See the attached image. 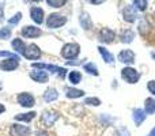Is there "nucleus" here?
Returning <instances> with one entry per match:
<instances>
[{
  "instance_id": "2eb2a0df",
  "label": "nucleus",
  "mask_w": 155,
  "mask_h": 136,
  "mask_svg": "<svg viewBox=\"0 0 155 136\" xmlns=\"http://www.w3.org/2000/svg\"><path fill=\"white\" fill-rule=\"evenodd\" d=\"M18 67H19V60H16V59H5L0 61V69L5 72L15 71Z\"/></svg>"
},
{
  "instance_id": "dca6fc26",
  "label": "nucleus",
  "mask_w": 155,
  "mask_h": 136,
  "mask_svg": "<svg viewBox=\"0 0 155 136\" xmlns=\"http://www.w3.org/2000/svg\"><path fill=\"white\" fill-rule=\"evenodd\" d=\"M42 98H44V101H45L46 104H52V102L57 101V98H59V91H57L54 87H49V88H46L45 90Z\"/></svg>"
},
{
  "instance_id": "7ed1b4c3",
  "label": "nucleus",
  "mask_w": 155,
  "mask_h": 136,
  "mask_svg": "<svg viewBox=\"0 0 155 136\" xmlns=\"http://www.w3.org/2000/svg\"><path fill=\"white\" fill-rule=\"evenodd\" d=\"M31 67L34 69H40V71H49L51 74H59V76L61 79H64L65 75H67V68L64 67H57V65H53V64H46V63H33Z\"/></svg>"
},
{
  "instance_id": "39448f33",
  "label": "nucleus",
  "mask_w": 155,
  "mask_h": 136,
  "mask_svg": "<svg viewBox=\"0 0 155 136\" xmlns=\"http://www.w3.org/2000/svg\"><path fill=\"white\" fill-rule=\"evenodd\" d=\"M16 101H18V104L21 105L22 108H26V109H29V108H33L35 105V98L33 94L27 93V91H23V93H19L18 95H16Z\"/></svg>"
},
{
  "instance_id": "4be33fe9",
  "label": "nucleus",
  "mask_w": 155,
  "mask_h": 136,
  "mask_svg": "<svg viewBox=\"0 0 155 136\" xmlns=\"http://www.w3.org/2000/svg\"><path fill=\"white\" fill-rule=\"evenodd\" d=\"M98 52H99V55L102 56V59H104V61L106 63V64H112V63L114 61V56H113L105 46H98Z\"/></svg>"
},
{
  "instance_id": "473e14b6",
  "label": "nucleus",
  "mask_w": 155,
  "mask_h": 136,
  "mask_svg": "<svg viewBox=\"0 0 155 136\" xmlns=\"http://www.w3.org/2000/svg\"><path fill=\"white\" fill-rule=\"evenodd\" d=\"M147 90H148V93H151L153 95H155V80H148L147 82Z\"/></svg>"
},
{
  "instance_id": "6ab92c4d",
  "label": "nucleus",
  "mask_w": 155,
  "mask_h": 136,
  "mask_svg": "<svg viewBox=\"0 0 155 136\" xmlns=\"http://www.w3.org/2000/svg\"><path fill=\"white\" fill-rule=\"evenodd\" d=\"M11 46H12V49L15 51L16 55H23L25 51H26V48H27V45L23 42L22 38H15V40H12Z\"/></svg>"
},
{
  "instance_id": "f257e3e1",
  "label": "nucleus",
  "mask_w": 155,
  "mask_h": 136,
  "mask_svg": "<svg viewBox=\"0 0 155 136\" xmlns=\"http://www.w3.org/2000/svg\"><path fill=\"white\" fill-rule=\"evenodd\" d=\"M67 16L65 15H61V14L59 12H52L49 14L48 16H46V27L48 29H59V27L64 26L65 23H67Z\"/></svg>"
},
{
  "instance_id": "423d86ee",
  "label": "nucleus",
  "mask_w": 155,
  "mask_h": 136,
  "mask_svg": "<svg viewBox=\"0 0 155 136\" xmlns=\"http://www.w3.org/2000/svg\"><path fill=\"white\" fill-rule=\"evenodd\" d=\"M117 60L120 63H123V64H125L127 67H129V65H132L136 61V56H135V52L131 51V49H123L117 55Z\"/></svg>"
},
{
  "instance_id": "c756f323",
  "label": "nucleus",
  "mask_w": 155,
  "mask_h": 136,
  "mask_svg": "<svg viewBox=\"0 0 155 136\" xmlns=\"http://www.w3.org/2000/svg\"><path fill=\"white\" fill-rule=\"evenodd\" d=\"M0 57H5V59H16V60H21V59H19V55H16V53H11V52H7V51H2V52H0Z\"/></svg>"
},
{
  "instance_id": "0eeeda50",
  "label": "nucleus",
  "mask_w": 155,
  "mask_h": 136,
  "mask_svg": "<svg viewBox=\"0 0 155 136\" xmlns=\"http://www.w3.org/2000/svg\"><path fill=\"white\" fill-rule=\"evenodd\" d=\"M8 131L12 136H31V128L21 124H8Z\"/></svg>"
},
{
  "instance_id": "a878e982",
  "label": "nucleus",
  "mask_w": 155,
  "mask_h": 136,
  "mask_svg": "<svg viewBox=\"0 0 155 136\" xmlns=\"http://www.w3.org/2000/svg\"><path fill=\"white\" fill-rule=\"evenodd\" d=\"M132 5H134V8L135 10H137V11H146L148 8V2L147 0H136V2H134L132 3Z\"/></svg>"
},
{
  "instance_id": "ea45409f",
  "label": "nucleus",
  "mask_w": 155,
  "mask_h": 136,
  "mask_svg": "<svg viewBox=\"0 0 155 136\" xmlns=\"http://www.w3.org/2000/svg\"><path fill=\"white\" fill-rule=\"evenodd\" d=\"M153 16H154V19H155V11H154V14H153Z\"/></svg>"
},
{
  "instance_id": "ddd939ff",
  "label": "nucleus",
  "mask_w": 155,
  "mask_h": 136,
  "mask_svg": "<svg viewBox=\"0 0 155 136\" xmlns=\"http://www.w3.org/2000/svg\"><path fill=\"white\" fill-rule=\"evenodd\" d=\"M123 18L128 23H135L137 19V12L134 8V5H125L123 8Z\"/></svg>"
},
{
  "instance_id": "72a5a7b5",
  "label": "nucleus",
  "mask_w": 155,
  "mask_h": 136,
  "mask_svg": "<svg viewBox=\"0 0 155 136\" xmlns=\"http://www.w3.org/2000/svg\"><path fill=\"white\" fill-rule=\"evenodd\" d=\"M35 136H49V134L45 131V129H42V128H40V127H38L37 131H35Z\"/></svg>"
},
{
  "instance_id": "9d476101",
  "label": "nucleus",
  "mask_w": 155,
  "mask_h": 136,
  "mask_svg": "<svg viewBox=\"0 0 155 136\" xmlns=\"http://www.w3.org/2000/svg\"><path fill=\"white\" fill-rule=\"evenodd\" d=\"M41 55H42V52H41L40 46H37L35 44H30V45H27L23 56L27 60H38L41 57Z\"/></svg>"
},
{
  "instance_id": "cd10ccee",
  "label": "nucleus",
  "mask_w": 155,
  "mask_h": 136,
  "mask_svg": "<svg viewBox=\"0 0 155 136\" xmlns=\"http://www.w3.org/2000/svg\"><path fill=\"white\" fill-rule=\"evenodd\" d=\"M46 4L49 7H53V8H60V7H64L67 4L65 0H46Z\"/></svg>"
},
{
  "instance_id": "f8f14e48",
  "label": "nucleus",
  "mask_w": 155,
  "mask_h": 136,
  "mask_svg": "<svg viewBox=\"0 0 155 136\" xmlns=\"http://www.w3.org/2000/svg\"><path fill=\"white\" fill-rule=\"evenodd\" d=\"M30 79L34 80L37 83H48L49 82V75L46 71H40V69H33L29 74Z\"/></svg>"
},
{
  "instance_id": "412c9836",
  "label": "nucleus",
  "mask_w": 155,
  "mask_h": 136,
  "mask_svg": "<svg viewBox=\"0 0 155 136\" xmlns=\"http://www.w3.org/2000/svg\"><path fill=\"white\" fill-rule=\"evenodd\" d=\"M79 22H80V26H82L84 30H91V27H93V22H91V18L87 12L80 14Z\"/></svg>"
},
{
  "instance_id": "f704fd0d",
  "label": "nucleus",
  "mask_w": 155,
  "mask_h": 136,
  "mask_svg": "<svg viewBox=\"0 0 155 136\" xmlns=\"http://www.w3.org/2000/svg\"><path fill=\"white\" fill-rule=\"evenodd\" d=\"M3 19H4V3L0 4V23L3 22Z\"/></svg>"
},
{
  "instance_id": "6e6552de",
  "label": "nucleus",
  "mask_w": 155,
  "mask_h": 136,
  "mask_svg": "<svg viewBox=\"0 0 155 136\" xmlns=\"http://www.w3.org/2000/svg\"><path fill=\"white\" fill-rule=\"evenodd\" d=\"M41 34H42V32H41L40 27L33 26V25H26V26H23L21 29V35L23 38H31V40H34V38L40 37Z\"/></svg>"
},
{
  "instance_id": "393cba45",
  "label": "nucleus",
  "mask_w": 155,
  "mask_h": 136,
  "mask_svg": "<svg viewBox=\"0 0 155 136\" xmlns=\"http://www.w3.org/2000/svg\"><path fill=\"white\" fill-rule=\"evenodd\" d=\"M83 69H84L87 74H90V75H94V76H98L99 75V71H98V67H97L94 63H86L84 65H83Z\"/></svg>"
},
{
  "instance_id": "aec40b11",
  "label": "nucleus",
  "mask_w": 155,
  "mask_h": 136,
  "mask_svg": "<svg viewBox=\"0 0 155 136\" xmlns=\"http://www.w3.org/2000/svg\"><path fill=\"white\" fill-rule=\"evenodd\" d=\"M134 40H135V32L131 29L123 30V33L120 34V41L123 44H131Z\"/></svg>"
},
{
  "instance_id": "a19ab883",
  "label": "nucleus",
  "mask_w": 155,
  "mask_h": 136,
  "mask_svg": "<svg viewBox=\"0 0 155 136\" xmlns=\"http://www.w3.org/2000/svg\"><path fill=\"white\" fill-rule=\"evenodd\" d=\"M0 88H2V85H0Z\"/></svg>"
},
{
  "instance_id": "f03ea898",
  "label": "nucleus",
  "mask_w": 155,
  "mask_h": 136,
  "mask_svg": "<svg viewBox=\"0 0 155 136\" xmlns=\"http://www.w3.org/2000/svg\"><path fill=\"white\" fill-rule=\"evenodd\" d=\"M61 56L64 57V59H67L68 61L70 60H74L76 59L78 56H79L80 53V45L76 42H68V44H64L61 48Z\"/></svg>"
},
{
  "instance_id": "4468645a",
  "label": "nucleus",
  "mask_w": 155,
  "mask_h": 136,
  "mask_svg": "<svg viewBox=\"0 0 155 136\" xmlns=\"http://www.w3.org/2000/svg\"><path fill=\"white\" fill-rule=\"evenodd\" d=\"M132 118H134V123L136 127H140L144 120L147 118V113L144 112V109H140V108H135L132 110Z\"/></svg>"
},
{
  "instance_id": "4c0bfd02",
  "label": "nucleus",
  "mask_w": 155,
  "mask_h": 136,
  "mask_svg": "<svg viewBox=\"0 0 155 136\" xmlns=\"http://www.w3.org/2000/svg\"><path fill=\"white\" fill-rule=\"evenodd\" d=\"M102 3H104V2H94V0H93V2H91V4H102Z\"/></svg>"
},
{
  "instance_id": "9b49d317",
  "label": "nucleus",
  "mask_w": 155,
  "mask_h": 136,
  "mask_svg": "<svg viewBox=\"0 0 155 136\" xmlns=\"http://www.w3.org/2000/svg\"><path fill=\"white\" fill-rule=\"evenodd\" d=\"M30 18H31V21L34 22V23L41 25L45 21V12H44V10L41 7L33 5V7L30 8Z\"/></svg>"
},
{
  "instance_id": "c9c22d12",
  "label": "nucleus",
  "mask_w": 155,
  "mask_h": 136,
  "mask_svg": "<svg viewBox=\"0 0 155 136\" xmlns=\"http://www.w3.org/2000/svg\"><path fill=\"white\" fill-rule=\"evenodd\" d=\"M146 136H155V127H154V128H153V129H151V131H150V132H148V134H147V135H146Z\"/></svg>"
},
{
  "instance_id": "58836bf2",
  "label": "nucleus",
  "mask_w": 155,
  "mask_h": 136,
  "mask_svg": "<svg viewBox=\"0 0 155 136\" xmlns=\"http://www.w3.org/2000/svg\"><path fill=\"white\" fill-rule=\"evenodd\" d=\"M151 57H153V59H155V52H151Z\"/></svg>"
},
{
  "instance_id": "e433bc0d",
  "label": "nucleus",
  "mask_w": 155,
  "mask_h": 136,
  "mask_svg": "<svg viewBox=\"0 0 155 136\" xmlns=\"http://www.w3.org/2000/svg\"><path fill=\"white\" fill-rule=\"evenodd\" d=\"M5 112V106L3 104H0V114H2V113H4Z\"/></svg>"
},
{
  "instance_id": "5701e85b",
  "label": "nucleus",
  "mask_w": 155,
  "mask_h": 136,
  "mask_svg": "<svg viewBox=\"0 0 155 136\" xmlns=\"http://www.w3.org/2000/svg\"><path fill=\"white\" fill-rule=\"evenodd\" d=\"M68 80L71 82V85H79L82 82V74L78 69H72L68 72Z\"/></svg>"
},
{
  "instance_id": "2f4dec72",
  "label": "nucleus",
  "mask_w": 155,
  "mask_h": 136,
  "mask_svg": "<svg viewBox=\"0 0 155 136\" xmlns=\"http://www.w3.org/2000/svg\"><path fill=\"white\" fill-rule=\"evenodd\" d=\"M114 136H129V131L125 127H120L118 129H116Z\"/></svg>"
},
{
  "instance_id": "c85d7f7f",
  "label": "nucleus",
  "mask_w": 155,
  "mask_h": 136,
  "mask_svg": "<svg viewBox=\"0 0 155 136\" xmlns=\"http://www.w3.org/2000/svg\"><path fill=\"white\" fill-rule=\"evenodd\" d=\"M8 38H11V27H2L0 29V40H8Z\"/></svg>"
},
{
  "instance_id": "b1692460",
  "label": "nucleus",
  "mask_w": 155,
  "mask_h": 136,
  "mask_svg": "<svg viewBox=\"0 0 155 136\" xmlns=\"http://www.w3.org/2000/svg\"><path fill=\"white\" fill-rule=\"evenodd\" d=\"M144 112L147 114H155V98L150 97L144 101Z\"/></svg>"
},
{
  "instance_id": "bb28decb",
  "label": "nucleus",
  "mask_w": 155,
  "mask_h": 136,
  "mask_svg": "<svg viewBox=\"0 0 155 136\" xmlns=\"http://www.w3.org/2000/svg\"><path fill=\"white\" fill-rule=\"evenodd\" d=\"M83 104L84 105H88V106H99L101 105V99L97 98V97H88V98H86L84 101H83Z\"/></svg>"
},
{
  "instance_id": "a211bd4d",
  "label": "nucleus",
  "mask_w": 155,
  "mask_h": 136,
  "mask_svg": "<svg viewBox=\"0 0 155 136\" xmlns=\"http://www.w3.org/2000/svg\"><path fill=\"white\" fill-rule=\"evenodd\" d=\"M65 97L68 99H78L84 97V91L75 87H65Z\"/></svg>"
},
{
  "instance_id": "7c9ffc66",
  "label": "nucleus",
  "mask_w": 155,
  "mask_h": 136,
  "mask_svg": "<svg viewBox=\"0 0 155 136\" xmlns=\"http://www.w3.org/2000/svg\"><path fill=\"white\" fill-rule=\"evenodd\" d=\"M22 21V12H16L12 18L8 19V25H18Z\"/></svg>"
},
{
  "instance_id": "f3484780",
  "label": "nucleus",
  "mask_w": 155,
  "mask_h": 136,
  "mask_svg": "<svg viewBox=\"0 0 155 136\" xmlns=\"http://www.w3.org/2000/svg\"><path fill=\"white\" fill-rule=\"evenodd\" d=\"M35 117H37V112L30 110V112H27V113H19V114H15L14 116V120L22 121V123H30V121H33Z\"/></svg>"
},
{
  "instance_id": "1a4fd4ad",
  "label": "nucleus",
  "mask_w": 155,
  "mask_h": 136,
  "mask_svg": "<svg viewBox=\"0 0 155 136\" xmlns=\"http://www.w3.org/2000/svg\"><path fill=\"white\" fill-rule=\"evenodd\" d=\"M116 38V32L109 27H102L98 32V41L102 44H112Z\"/></svg>"
},
{
  "instance_id": "20e7f679",
  "label": "nucleus",
  "mask_w": 155,
  "mask_h": 136,
  "mask_svg": "<svg viewBox=\"0 0 155 136\" xmlns=\"http://www.w3.org/2000/svg\"><path fill=\"white\" fill-rule=\"evenodd\" d=\"M121 78L123 80H125L129 85H135L139 82L140 79V74L137 69H135L134 67H124L121 69Z\"/></svg>"
}]
</instances>
